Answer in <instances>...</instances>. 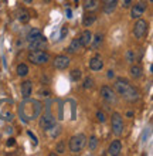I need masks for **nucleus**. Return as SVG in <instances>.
<instances>
[{
    "label": "nucleus",
    "instance_id": "nucleus-32",
    "mask_svg": "<svg viewBox=\"0 0 153 156\" xmlns=\"http://www.w3.org/2000/svg\"><path fill=\"white\" fill-rule=\"evenodd\" d=\"M27 133H29V136H30V138H31V139H33V145H34V146H36V145H37V138H36V136H34L33 135V132H27Z\"/></svg>",
    "mask_w": 153,
    "mask_h": 156
},
{
    "label": "nucleus",
    "instance_id": "nucleus-3",
    "mask_svg": "<svg viewBox=\"0 0 153 156\" xmlns=\"http://www.w3.org/2000/svg\"><path fill=\"white\" fill-rule=\"evenodd\" d=\"M29 61L34 66H43V64H46L48 60H50V54L44 51V50H30L29 53Z\"/></svg>",
    "mask_w": 153,
    "mask_h": 156
},
{
    "label": "nucleus",
    "instance_id": "nucleus-31",
    "mask_svg": "<svg viewBox=\"0 0 153 156\" xmlns=\"http://www.w3.org/2000/svg\"><path fill=\"white\" fill-rule=\"evenodd\" d=\"M57 152L64 153V142H60V144L57 145Z\"/></svg>",
    "mask_w": 153,
    "mask_h": 156
},
{
    "label": "nucleus",
    "instance_id": "nucleus-21",
    "mask_svg": "<svg viewBox=\"0 0 153 156\" xmlns=\"http://www.w3.org/2000/svg\"><path fill=\"white\" fill-rule=\"evenodd\" d=\"M102 2L105 4V13H112L118 3V0H102Z\"/></svg>",
    "mask_w": 153,
    "mask_h": 156
},
{
    "label": "nucleus",
    "instance_id": "nucleus-34",
    "mask_svg": "<svg viewBox=\"0 0 153 156\" xmlns=\"http://www.w3.org/2000/svg\"><path fill=\"white\" fill-rule=\"evenodd\" d=\"M113 77H115V74H113V71H108V78H113Z\"/></svg>",
    "mask_w": 153,
    "mask_h": 156
},
{
    "label": "nucleus",
    "instance_id": "nucleus-15",
    "mask_svg": "<svg viewBox=\"0 0 153 156\" xmlns=\"http://www.w3.org/2000/svg\"><path fill=\"white\" fill-rule=\"evenodd\" d=\"M96 20V16L92 12H85V14L82 16V24L84 27H89V26H92L94 23H95Z\"/></svg>",
    "mask_w": 153,
    "mask_h": 156
},
{
    "label": "nucleus",
    "instance_id": "nucleus-8",
    "mask_svg": "<svg viewBox=\"0 0 153 156\" xmlns=\"http://www.w3.org/2000/svg\"><path fill=\"white\" fill-rule=\"evenodd\" d=\"M101 95H102V98L109 104H112V102H115L116 101L115 91L112 90V88H109V87H106V85H103L102 88H101Z\"/></svg>",
    "mask_w": 153,
    "mask_h": 156
},
{
    "label": "nucleus",
    "instance_id": "nucleus-26",
    "mask_svg": "<svg viewBox=\"0 0 153 156\" xmlns=\"http://www.w3.org/2000/svg\"><path fill=\"white\" fill-rule=\"evenodd\" d=\"M70 77H71V80H72V81H79V80H81V77H82V73H81V71L79 70H72L71 71V74H70Z\"/></svg>",
    "mask_w": 153,
    "mask_h": 156
},
{
    "label": "nucleus",
    "instance_id": "nucleus-4",
    "mask_svg": "<svg viewBox=\"0 0 153 156\" xmlns=\"http://www.w3.org/2000/svg\"><path fill=\"white\" fill-rule=\"evenodd\" d=\"M70 151L72 153H79L87 145V136L84 133H77L70 139Z\"/></svg>",
    "mask_w": 153,
    "mask_h": 156
},
{
    "label": "nucleus",
    "instance_id": "nucleus-25",
    "mask_svg": "<svg viewBox=\"0 0 153 156\" xmlns=\"http://www.w3.org/2000/svg\"><path fill=\"white\" fill-rule=\"evenodd\" d=\"M40 36H41V31H40L38 29H33V30H30L29 34H27V41H31V40H34V38L40 37Z\"/></svg>",
    "mask_w": 153,
    "mask_h": 156
},
{
    "label": "nucleus",
    "instance_id": "nucleus-18",
    "mask_svg": "<svg viewBox=\"0 0 153 156\" xmlns=\"http://www.w3.org/2000/svg\"><path fill=\"white\" fill-rule=\"evenodd\" d=\"M17 20L20 21V23H27L30 20V13L29 10H26V9H19L17 10Z\"/></svg>",
    "mask_w": 153,
    "mask_h": 156
},
{
    "label": "nucleus",
    "instance_id": "nucleus-7",
    "mask_svg": "<svg viewBox=\"0 0 153 156\" xmlns=\"http://www.w3.org/2000/svg\"><path fill=\"white\" fill-rule=\"evenodd\" d=\"M55 126V119L50 115V114H46L40 118V128L43 131H50Z\"/></svg>",
    "mask_w": 153,
    "mask_h": 156
},
{
    "label": "nucleus",
    "instance_id": "nucleus-19",
    "mask_svg": "<svg viewBox=\"0 0 153 156\" xmlns=\"http://www.w3.org/2000/svg\"><path fill=\"white\" fill-rule=\"evenodd\" d=\"M82 48V44H81V41H79V38H74V40L71 41L70 47H68V53L74 54V53H78L79 50Z\"/></svg>",
    "mask_w": 153,
    "mask_h": 156
},
{
    "label": "nucleus",
    "instance_id": "nucleus-37",
    "mask_svg": "<svg viewBox=\"0 0 153 156\" xmlns=\"http://www.w3.org/2000/svg\"><path fill=\"white\" fill-rule=\"evenodd\" d=\"M24 2H26V3H33L34 0H24Z\"/></svg>",
    "mask_w": 153,
    "mask_h": 156
},
{
    "label": "nucleus",
    "instance_id": "nucleus-6",
    "mask_svg": "<svg viewBox=\"0 0 153 156\" xmlns=\"http://www.w3.org/2000/svg\"><path fill=\"white\" fill-rule=\"evenodd\" d=\"M111 123H112V132L116 136H120L123 133V119H122V115L119 112H113L112 114Z\"/></svg>",
    "mask_w": 153,
    "mask_h": 156
},
{
    "label": "nucleus",
    "instance_id": "nucleus-12",
    "mask_svg": "<svg viewBox=\"0 0 153 156\" xmlns=\"http://www.w3.org/2000/svg\"><path fill=\"white\" fill-rule=\"evenodd\" d=\"M120 152H122V142H120L119 139L112 140V144L109 145V148H108V155L118 156V155H120Z\"/></svg>",
    "mask_w": 153,
    "mask_h": 156
},
{
    "label": "nucleus",
    "instance_id": "nucleus-20",
    "mask_svg": "<svg viewBox=\"0 0 153 156\" xmlns=\"http://www.w3.org/2000/svg\"><path fill=\"white\" fill-rule=\"evenodd\" d=\"M142 74H143V70H142V67L139 66V64H133V66L130 67V75H132L133 78H141Z\"/></svg>",
    "mask_w": 153,
    "mask_h": 156
},
{
    "label": "nucleus",
    "instance_id": "nucleus-39",
    "mask_svg": "<svg viewBox=\"0 0 153 156\" xmlns=\"http://www.w3.org/2000/svg\"><path fill=\"white\" fill-rule=\"evenodd\" d=\"M150 2H152V0H150Z\"/></svg>",
    "mask_w": 153,
    "mask_h": 156
},
{
    "label": "nucleus",
    "instance_id": "nucleus-36",
    "mask_svg": "<svg viewBox=\"0 0 153 156\" xmlns=\"http://www.w3.org/2000/svg\"><path fill=\"white\" fill-rule=\"evenodd\" d=\"M67 17H72V16H71V10H70V9L67 10Z\"/></svg>",
    "mask_w": 153,
    "mask_h": 156
},
{
    "label": "nucleus",
    "instance_id": "nucleus-16",
    "mask_svg": "<svg viewBox=\"0 0 153 156\" xmlns=\"http://www.w3.org/2000/svg\"><path fill=\"white\" fill-rule=\"evenodd\" d=\"M79 41H81V44H82V47H87V45L91 44V40H92V33L89 31V30H84L82 33H81V36H79Z\"/></svg>",
    "mask_w": 153,
    "mask_h": 156
},
{
    "label": "nucleus",
    "instance_id": "nucleus-10",
    "mask_svg": "<svg viewBox=\"0 0 153 156\" xmlns=\"http://www.w3.org/2000/svg\"><path fill=\"white\" fill-rule=\"evenodd\" d=\"M145 10H146V3L139 2V3L135 4L132 7V10H130V17H132V19H141V17L143 16Z\"/></svg>",
    "mask_w": 153,
    "mask_h": 156
},
{
    "label": "nucleus",
    "instance_id": "nucleus-38",
    "mask_svg": "<svg viewBox=\"0 0 153 156\" xmlns=\"http://www.w3.org/2000/svg\"><path fill=\"white\" fill-rule=\"evenodd\" d=\"M75 2H78V0H75Z\"/></svg>",
    "mask_w": 153,
    "mask_h": 156
},
{
    "label": "nucleus",
    "instance_id": "nucleus-17",
    "mask_svg": "<svg viewBox=\"0 0 153 156\" xmlns=\"http://www.w3.org/2000/svg\"><path fill=\"white\" fill-rule=\"evenodd\" d=\"M82 6L85 12H94L99 7V2L98 0H82Z\"/></svg>",
    "mask_w": 153,
    "mask_h": 156
},
{
    "label": "nucleus",
    "instance_id": "nucleus-27",
    "mask_svg": "<svg viewBox=\"0 0 153 156\" xmlns=\"http://www.w3.org/2000/svg\"><path fill=\"white\" fill-rule=\"evenodd\" d=\"M126 60H128V62H130V64H133V62L136 61V54H135L133 50H128V51H126Z\"/></svg>",
    "mask_w": 153,
    "mask_h": 156
},
{
    "label": "nucleus",
    "instance_id": "nucleus-2",
    "mask_svg": "<svg viewBox=\"0 0 153 156\" xmlns=\"http://www.w3.org/2000/svg\"><path fill=\"white\" fill-rule=\"evenodd\" d=\"M41 111V104L38 101H31V99H24V102L20 105V115L24 121H31L37 118Z\"/></svg>",
    "mask_w": 153,
    "mask_h": 156
},
{
    "label": "nucleus",
    "instance_id": "nucleus-23",
    "mask_svg": "<svg viewBox=\"0 0 153 156\" xmlns=\"http://www.w3.org/2000/svg\"><path fill=\"white\" fill-rule=\"evenodd\" d=\"M87 140H88V139H87ZM87 144H88V149H89L91 152H94V151L98 148V138H96V136H91Z\"/></svg>",
    "mask_w": 153,
    "mask_h": 156
},
{
    "label": "nucleus",
    "instance_id": "nucleus-11",
    "mask_svg": "<svg viewBox=\"0 0 153 156\" xmlns=\"http://www.w3.org/2000/svg\"><path fill=\"white\" fill-rule=\"evenodd\" d=\"M68 66H70V58L67 55H57L54 60V68L57 70H65Z\"/></svg>",
    "mask_w": 153,
    "mask_h": 156
},
{
    "label": "nucleus",
    "instance_id": "nucleus-24",
    "mask_svg": "<svg viewBox=\"0 0 153 156\" xmlns=\"http://www.w3.org/2000/svg\"><path fill=\"white\" fill-rule=\"evenodd\" d=\"M102 41H103V36H102V34H99V33L95 34V37L91 40L92 47H94V48H98V47L102 44Z\"/></svg>",
    "mask_w": 153,
    "mask_h": 156
},
{
    "label": "nucleus",
    "instance_id": "nucleus-1",
    "mask_svg": "<svg viewBox=\"0 0 153 156\" xmlns=\"http://www.w3.org/2000/svg\"><path fill=\"white\" fill-rule=\"evenodd\" d=\"M115 91L120 97H123L126 101L129 102H135L139 99V91L135 88L133 85L129 84L128 80H125V78H118L115 81Z\"/></svg>",
    "mask_w": 153,
    "mask_h": 156
},
{
    "label": "nucleus",
    "instance_id": "nucleus-28",
    "mask_svg": "<svg viewBox=\"0 0 153 156\" xmlns=\"http://www.w3.org/2000/svg\"><path fill=\"white\" fill-rule=\"evenodd\" d=\"M92 87H94V80H92L91 77H87L84 80V88H85V90H89Z\"/></svg>",
    "mask_w": 153,
    "mask_h": 156
},
{
    "label": "nucleus",
    "instance_id": "nucleus-9",
    "mask_svg": "<svg viewBox=\"0 0 153 156\" xmlns=\"http://www.w3.org/2000/svg\"><path fill=\"white\" fill-rule=\"evenodd\" d=\"M46 44H47V38L41 34L40 37L29 41V50H41L46 47Z\"/></svg>",
    "mask_w": 153,
    "mask_h": 156
},
{
    "label": "nucleus",
    "instance_id": "nucleus-29",
    "mask_svg": "<svg viewBox=\"0 0 153 156\" xmlns=\"http://www.w3.org/2000/svg\"><path fill=\"white\" fill-rule=\"evenodd\" d=\"M96 119H98V122H102V123L106 121V118H105V114H103V112H101V111L96 112Z\"/></svg>",
    "mask_w": 153,
    "mask_h": 156
},
{
    "label": "nucleus",
    "instance_id": "nucleus-5",
    "mask_svg": "<svg viewBox=\"0 0 153 156\" xmlns=\"http://www.w3.org/2000/svg\"><path fill=\"white\" fill-rule=\"evenodd\" d=\"M148 29H149V24L148 21L143 20V19H137V21L135 23V27H133V34L135 37L142 40L148 36Z\"/></svg>",
    "mask_w": 153,
    "mask_h": 156
},
{
    "label": "nucleus",
    "instance_id": "nucleus-22",
    "mask_svg": "<svg viewBox=\"0 0 153 156\" xmlns=\"http://www.w3.org/2000/svg\"><path fill=\"white\" fill-rule=\"evenodd\" d=\"M16 73H17V75H19V77H26V75L29 74V67L21 62V64H19V66H17Z\"/></svg>",
    "mask_w": 153,
    "mask_h": 156
},
{
    "label": "nucleus",
    "instance_id": "nucleus-14",
    "mask_svg": "<svg viewBox=\"0 0 153 156\" xmlns=\"http://www.w3.org/2000/svg\"><path fill=\"white\" fill-rule=\"evenodd\" d=\"M33 94V82L31 81H24L21 84V97L24 99L30 98Z\"/></svg>",
    "mask_w": 153,
    "mask_h": 156
},
{
    "label": "nucleus",
    "instance_id": "nucleus-30",
    "mask_svg": "<svg viewBox=\"0 0 153 156\" xmlns=\"http://www.w3.org/2000/svg\"><path fill=\"white\" fill-rule=\"evenodd\" d=\"M67 34H68V27H67V26H62V29H61V36H60V38H65Z\"/></svg>",
    "mask_w": 153,
    "mask_h": 156
},
{
    "label": "nucleus",
    "instance_id": "nucleus-35",
    "mask_svg": "<svg viewBox=\"0 0 153 156\" xmlns=\"http://www.w3.org/2000/svg\"><path fill=\"white\" fill-rule=\"evenodd\" d=\"M13 145H14V139H9V142H7V146H13Z\"/></svg>",
    "mask_w": 153,
    "mask_h": 156
},
{
    "label": "nucleus",
    "instance_id": "nucleus-13",
    "mask_svg": "<svg viewBox=\"0 0 153 156\" xmlns=\"http://www.w3.org/2000/svg\"><path fill=\"white\" fill-rule=\"evenodd\" d=\"M89 68L92 71H101L103 68V60L101 58V55H95L89 60Z\"/></svg>",
    "mask_w": 153,
    "mask_h": 156
},
{
    "label": "nucleus",
    "instance_id": "nucleus-33",
    "mask_svg": "<svg viewBox=\"0 0 153 156\" xmlns=\"http://www.w3.org/2000/svg\"><path fill=\"white\" fill-rule=\"evenodd\" d=\"M130 4H132V0H123V4H122V6H123V7H130Z\"/></svg>",
    "mask_w": 153,
    "mask_h": 156
}]
</instances>
